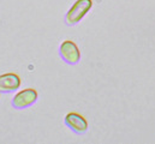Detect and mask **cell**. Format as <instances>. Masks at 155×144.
<instances>
[{
  "mask_svg": "<svg viewBox=\"0 0 155 144\" xmlns=\"http://www.w3.org/2000/svg\"><path fill=\"white\" fill-rule=\"evenodd\" d=\"M93 0H76L65 15V23L69 27L78 24L91 10Z\"/></svg>",
  "mask_w": 155,
  "mask_h": 144,
  "instance_id": "1",
  "label": "cell"
},
{
  "mask_svg": "<svg viewBox=\"0 0 155 144\" xmlns=\"http://www.w3.org/2000/svg\"><path fill=\"white\" fill-rule=\"evenodd\" d=\"M59 55L69 65H76L81 60V51L77 44L71 40H65L60 43Z\"/></svg>",
  "mask_w": 155,
  "mask_h": 144,
  "instance_id": "2",
  "label": "cell"
},
{
  "mask_svg": "<svg viewBox=\"0 0 155 144\" xmlns=\"http://www.w3.org/2000/svg\"><path fill=\"white\" fill-rule=\"evenodd\" d=\"M38 97H39V94L35 89L27 88V89H23V90L18 91L13 96L11 105L16 109H25V108L33 106L38 101Z\"/></svg>",
  "mask_w": 155,
  "mask_h": 144,
  "instance_id": "3",
  "label": "cell"
},
{
  "mask_svg": "<svg viewBox=\"0 0 155 144\" xmlns=\"http://www.w3.org/2000/svg\"><path fill=\"white\" fill-rule=\"evenodd\" d=\"M65 125L75 133L83 135L88 131V120L76 112H70L64 118Z\"/></svg>",
  "mask_w": 155,
  "mask_h": 144,
  "instance_id": "4",
  "label": "cell"
},
{
  "mask_svg": "<svg viewBox=\"0 0 155 144\" xmlns=\"http://www.w3.org/2000/svg\"><path fill=\"white\" fill-rule=\"evenodd\" d=\"M21 84H22L21 77L13 72L0 74V93L7 94V93L17 91L21 88Z\"/></svg>",
  "mask_w": 155,
  "mask_h": 144,
  "instance_id": "5",
  "label": "cell"
}]
</instances>
